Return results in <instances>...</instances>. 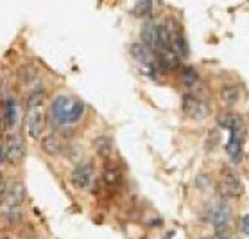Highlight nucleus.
<instances>
[{
    "label": "nucleus",
    "instance_id": "nucleus-1",
    "mask_svg": "<svg viewBox=\"0 0 249 239\" xmlns=\"http://www.w3.org/2000/svg\"><path fill=\"white\" fill-rule=\"evenodd\" d=\"M85 114V104L79 99L68 96H57L51 104V120L56 126L74 124Z\"/></svg>",
    "mask_w": 249,
    "mask_h": 239
},
{
    "label": "nucleus",
    "instance_id": "nucleus-2",
    "mask_svg": "<svg viewBox=\"0 0 249 239\" xmlns=\"http://www.w3.org/2000/svg\"><path fill=\"white\" fill-rule=\"evenodd\" d=\"M45 130V114H43V90L31 92L25 112V131L33 140H38Z\"/></svg>",
    "mask_w": 249,
    "mask_h": 239
},
{
    "label": "nucleus",
    "instance_id": "nucleus-3",
    "mask_svg": "<svg viewBox=\"0 0 249 239\" xmlns=\"http://www.w3.org/2000/svg\"><path fill=\"white\" fill-rule=\"evenodd\" d=\"M206 219L215 227L217 232L224 234L231 225V209H230V205L226 201H222V199H217L213 203H210L208 209H206Z\"/></svg>",
    "mask_w": 249,
    "mask_h": 239
},
{
    "label": "nucleus",
    "instance_id": "nucleus-4",
    "mask_svg": "<svg viewBox=\"0 0 249 239\" xmlns=\"http://www.w3.org/2000/svg\"><path fill=\"white\" fill-rule=\"evenodd\" d=\"M181 108H183V114L187 115L188 119H194V120H203L210 115L208 102L203 101L201 97L194 96V94H185L183 96Z\"/></svg>",
    "mask_w": 249,
    "mask_h": 239
},
{
    "label": "nucleus",
    "instance_id": "nucleus-5",
    "mask_svg": "<svg viewBox=\"0 0 249 239\" xmlns=\"http://www.w3.org/2000/svg\"><path fill=\"white\" fill-rule=\"evenodd\" d=\"M244 187L240 182L237 171H233L231 167H226L222 171L221 180H219V194L224 198H238L242 194Z\"/></svg>",
    "mask_w": 249,
    "mask_h": 239
},
{
    "label": "nucleus",
    "instance_id": "nucleus-6",
    "mask_svg": "<svg viewBox=\"0 0 249 239\" xmlns=\"http://www.w3.org/2000/svg\"><path fill=\"white\" fill-rule=\"evenodd\" d=\"M91 180H93V164L88 162V160L75 165L74 171H72V175H70V182L77 189L90 187Z\"/></svg>",
    "mask_w": 249,
    "mask_h": 239
},
{
    "label": "nucleus",
    "instance_id": "nucleus-7",
    "mask_svg": "<svg viewBox=\"0 0 249 239\" xmlns=\"http://www.w3.org/2000/svg\"><path fill=\"white\" fill-rule=\"evenodd\" d=\"M244 140H246V128L230 131V140L226 144V151L233 162H240L244 153Z\"/></svg>",
    "mask_w": 249,
    "mask_h": 239
},
{
    "label": "nucleus",
    "instance_id": "nucleus-8",
    "mask_svg": "<svg viewBox=\"0 0 249 239\" xmlns=\"http://www.w3.org/2000/svg\"><path fill=\"white\" fill-rule=\"evenodd\" d=\"M131 51V56L135 58L136 61L143 65V67H149V68H158V60L154 56V52L149 49L147 45H143V43H133L129 47Z\"/></svg>",
    "mask_w": 249,
    "mask_h": 239
},
{
    "label": "nucleus",
    "instance_id": "nucleus-9",
    "mask_svg": "<svg viewBox=\"0 0 249 239\" xmlns=\"http://www.w3.org/2000/svg\"><path fill=\"white\" fill-rule=\"evenodd\" d=\"M4 149H6V160L9 164H18V162H22L23 157H25V148H23L22 139L18 135L7 137Z\"/></svg>",
    "mask_w": 249,
    "mask_h": 239
},
{
    "label": "nucleus",
    "instance_id": "nucleus-10",
    "mask_svg": "<svg viewBox=\"0 0 249 239\" xmlns=\"http://www.w3.org/2000/svg\"><path fill=\"white\" fill-rule=\"evenodd\" d=\"M4 201L7 203L9 209H18V207L25 201V187H23V183L20 182V180H13V182L7 185Z\"/></svg>",
    "mask_w": 249,
    "mask_h": 239
},
{
    "label": "nucleus",
    "instance_id": "nucleus-11",
    "mask_svg": "<svg viewBox=\"0 0 249 239\" xmlns=\"http://www.w3.org/2000/svg\"><path fill=\"white\" fill-rule=\"evenodd\" d=\"M2 122H4V128H7V130L15 128L18 122V104L11 97L6 99L2 104Z\"/></svg>",
    "mask_w": 249,
    "mask_h": 239
},
{
    "label": "nucleus",
    "instance_id": "nucleus-12",
    "mask_svg": "<svg viewBox=\"0 0 249 239\" xmlns=\"http://www.w3.org/2000/svg\"><path fill=\"white\" fill-rule=\"evenodd\" d=\"M142 43L147 45L151 51H156L160 43V36H158V23L154 22H145L143 27H142Z\"/></svg>",
    "mask_w": 249,
    "mask_h": 239
},
{
    "label": "nucleus",
    "instance_id": "nucleus-13",
    "mask_svg": "<svg viewBox=\"0 0 249 239\" xmlns=\"http://www.w3.org/2000/svg\"><path fill=\"white\" fill-rule=\"evenodd\" d=\"M120 182H122V173H120L119 165L106 164V167H104V183H106L109 189H115V187H119Z\"/></svg>",
    "mask_w": 249,
    "mask_h": 239
},
{
    "label": "nucleus",
    "instance_id": "nucleus-14",
    "mask_svg": "<svg viewBox=\"0 0 249 239\" xmlns=\"http://www.w3.org/2000/svg\"><path fill=\"white\" fill-rule=\"evenodd\" d=\"M41 146H43V149H45V153L51 155V157H56V155L63 153V140L57 135H54V133L43 137Z\"/></svg>",
    "mask_w": 249,
    "mask_h": 239
},
{
    "label": "nucleus",
    "instance_id": "nucleus-15",
    "mask_svg": "<svg viewBox=\"0 0 249 239\" xmlns=\"http://www.w3.org/2000/svg\"><path fill=\"white\" fill-rule=\"evenodd\" d=\"M217 122H219V126L226 128L228 131L238 130V128H246L242 117L237 114H221L219 117H217Z\"/></svg>",
    "mask_w": 249,
    "mask_h": 239
},
{
    "label": "nucleus",
    "instance_id": "nucleus-16",
    "mask_svg": "<svg viewBox=\"0 0 249 239\" xmlns=\"http://www.w3.org/2000/svg\"><path fill=\"white\" fill-rule=\"evenodd\" d=\"M179 80L185 86H196L199 83V74L197 70L190 65H183L179 68Z\"/></svg>",
    "mask_w": 249,
    "mask_h": 239
},
{
    "label": "nucleus",
    "instance_id": "nucleus-17",
    "mask_svg": "<svg viewBox=\"0 0 249 239\" xmlns=\"http://www.w3.org/2000/svg\"><path fill=\"white\" fill-rule=\"evenodd\" d=\"M153 13V0H136L133 7V15L136 17H149Z\"/></svg>",
    "mask_w": 249,
    "mask_h": 239
},
{
    "label": "nucleus",
    "instance_id": "nucleus-18",
    "mask_svg": "<svg viewBox=\"0 0 249 239\" xmlns=\"http://www.w3.org/2000/svg\"><path fill=\"white\" fill-rule=\"evenodd\" d=\"M95 149L101 157H108L111 153V140L108 137H99L95 140Z\"/></svg>",
    "mask_w": 249,
    "mask_h": 239
},
{
    "label": "nucleus",
    "instance_id": "nucleus-19",
    "mask_svg": "<svg viewBox=\"0 0 249 239\" xmlns=\"http://www.w3.org/2000/svg\"><path fill=\"white\" fill-rule=\"evenodd\" d=\"M222 101L226 102V104H235L238 101V92L235 88H224L222 90Z\"/></svg>",
    "mask_w": 249,
    "mask_h": 239
},
{
    "label": "nucleus",
    "instance_id": "nucleus-20",
    "mask_svg": "<svg viewBox=\"0 0 249 239\" xmlns=\"http://www.w3.org/2000/svg\"><path fill=\"white\" fill-rule=\"evenodd\" d=\"M240 230H242V234L249 236V214L242 216V219H240Z\"/></svg>",
    "mask_w": 249,
    "mask_h": 239
},
{
    "label": "nucleus",
    "instance_id": "nucleus-21",
    "mask_svg": "<svg viewBox=\"0 0 249 239\" xmlns=\"http://www.w3.org/2000/svg\"><path fill=\"white\" fill-rule=\"evenodd\" d=\"M6 187H7V183H6V180H4V175L0 173V203L4 201V196H6Z\"/></svg>",
    "mask_w": 249,
    "mask_h": 239
},
{
    "label": "nucleus",
    "instance_id": "nucleus-22",
    "mask_svg": "<svg viewBox=\"0 0 249 239\" xmlns=\"http://www.w3.org/2000/svg\"><path fill=\"white\" fill-rule=\"evenodd\" d=\"M4 160H6V149H4V146L0 144V164H2Z\"/></svg>",
    "mask_w": 249,
    "mask_h": 239
},
{
    "label": "nucleus",
    "instance_id": "nucleus-23",
    "mask_svg": "<svg viewBox=\"0 0 249 239\" xmlns=\"http://www.w3.org/2000/svg\"><path fill=\"white\" fill-rule=\"evenodd\" d=\"M204 239H222V236L221 238H204Z\"/></svg>",
    "mask_w": 249,
    "mask_h": 239
}]
</instances>
